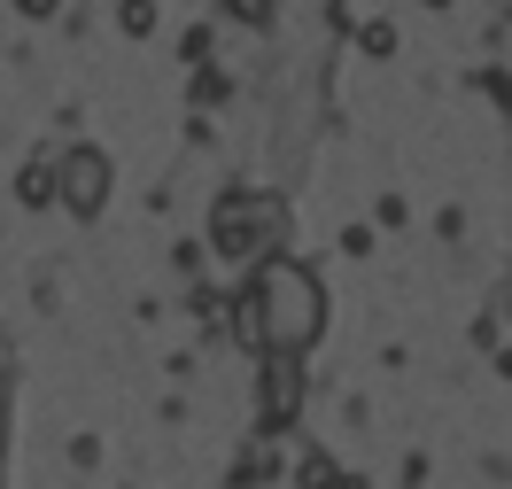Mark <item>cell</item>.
<instances>
[{
    "mask_svg": "<svg viewBox=\"0 0 512 489\" xmlns=\"http://www.w3.org/2000/svg\"><path fill=\"white\" fill-rule=\"evenodd\" d=\"M233 326H241V342L264 350V358H303V350L319 342V326H326L319 272H303L295 257H264L256 280L241 288V303H233Z\"/></svg>",
    "mask_w": 512,
    "mask_h": 489,
    "instance_id": "obj_1",
    "label": "cell"
},
{
    "mask_svg": "<svg viewBox=\"0 0 512 489\" xmlns=\"http://www.w3.org/2000/svg\"><path fill=\"white\" fill-rule=\"evenodd\" d=\"M280 233H288L280 195H225L218 210H210V241H218V257H233V264L280 257Z\"/></svg>",
    "mask_w": 512,
    "mask_h": 489,
    "instance_id": "obj_2",
    "label": "cell"
},
{
    "mask_svg": "<svg viewBox=\"0 0 512 489\" xmlns=\"http://www.w3.org/2000/svg\"><path fill=\"white\" fill-rule=\"evenodd\" d=\"M55 202H70L78 218H94L101 202H109V156H101V148H70V156H55Z\"/></svg>",
    "mask_w": 512,
    "mask_h": 489,
    "instance_id": "obj_3",
    "label": "cell"
},
{
    "mask_svg": "<svg viewBox=\"0 0 512 489\" xmlns=\"http://www.w3.org/2000/svg\"><path fill=\"white\" fill-rule=\"evenodd\" d=\"M295 412H303V365L295 358H264V396H256V427H295Z\"/></svg>",
    "mask_w": 512,
    "mask_h": 489,
    "instance_id": "obj_4",
    "label": "cell"
},
{
    "mask_svg": "<svg viewBox=\"0 0 512 489\" xmlns=\"http://www.w3.org/2000/svg\"><path fill=\"white\" fill-rule=\"evenodd\" d=\"M16 195L32 202V210H39V202H55V156H39L32 171H24V179H16Z\"/></svg>",
    "mask_w": 512,
    "mask_h": 489,
    "instance_id": "obj_5",
    "label": "cell"
},
{
    "mask_svg": "<svg viewBox=\"0 0 512 489\" xmlns=\"http://www.w3.org/2000/svg\"><path fill=\"white\" fill-rule=\"evenodd\" d=\"M117 24H125L132 39H140V32H156V0H125V8H117Z\"/></svg>",
    "mask_w": 512,
    "mask_h": 489,
    "instance_id": "obj_6",
    "label": "cell"
},
{
    "mask_svg": "<svg viewBox=\"0 0 512 489\" xmlns=\"http://www.w3.org/2000/svg\"><path fill=\"white\" fill-rule=\"evenodd\" d=\"M303 489H334V458H303Z\"/></svg>",
    "mask_w": 512,
    "mask_h": 489,
    "instance_id": "obj_7",
    "label": "cell"
},
{
    "mask_svg": "<svg viewBox=\"0 0 512 489\" xmlns=\"http://www.w3.org/2000/svg\"><path fill=\"white\" fill-rule=\"evenodd\" d=\"M24 16H55V0H24Z\"/></svg>",
    "mask_w": 512,
    "mask_h": 489,
    "instance_id": "obj_8",
    "label": "cell"
}]
</instances>
